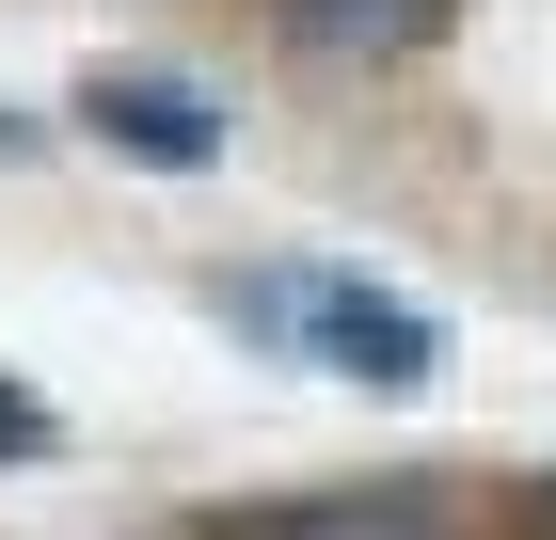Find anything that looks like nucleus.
Returning <instances> with one entry per match:
<instances>
[{"label":"nucleus","mask_w":556,"mask_h":540,"mask_svg":"<svg viewBox=\"0 0 556 540\" xmlns=\"http://www.w3.org/2000/svg\"><path fill=\"white\" fill-rule=\"evenodd\" d=\"M223 318L255 334V350L334 366V381H429V366H445V318L397 302V287H366V271H239Z\"/></svg>","instance_id":"1"},{"label":"nucleus","mask_w":556,"mask_h":540,"mask_svg":"<svg viewBox=\"0 0 556 540\" xmlns=\"http://www.w3.org/2000/svg\"><path fill=\"white\" fill-rule=\"evenodd\" d=\"M80 127L96 143H128V160H160V175H191V160H223V112L175 64H96V96H80Z\"/></svg>","instance_id":"2"},{"label":"nucleus","mask_w":556,"mask_h":540,"mask_svg":"<svg viewBox=\"0 0 556 540\" xmlns=\"http://www.w3.org/2000/svg\"><path fill=\"white\" fill-rule=\"evenodd\" d=\"M270 33L302 64H397V48L445 33V0H270Z\"/></svg>","instance_id":"3"},{"label":"nucleus","mask_w":556,"mask_h":540,"mask_svg":"<svg viewBox=\"0 0 556 540\" xmlns=\"http://www.w3.org/2000/svg\"><path fill=\"white\" fill-rule=\"evenodd\" d=\"M223 540H429V477H397V493H318V508H270V525H223Z\"/></svg>","instance_id":"4"},{"label":"nucleus","mask_w":556,"mask_h":540,"mask_svg":"<svg viewBox=\"0 0 556 540\" xmlns=\"http://www.w3.org/2000/svg\"><path fill=\"white\" fill-rule=\"evenodd\" d=\"M16 445H33V398H0V461H16Z\"/></svg>","instance_id":"5"},{"label":"nucleus","mask_w":556,"mask_h":540,"mask_svg":"<svg viewBox=\"0 0 556 540\" xmlns=\"http://www.w3.org/2000/svg\"><path fill=\"white\" fill-rule=\"evenodd\" d=\"M0 160H33V112H0Z\"/></svg>","instance_id":"6"},{"label":"nucleus","mask_w":556,"mask_h":540,"mask_svg":"<svg viewBox=\"0 0 556 540\" xmlns=\"http://www.w3.org/2000/svg\"><path fill=\"white\" fill-rule=\"evenodd\" d=\"M525 540H556V477H541V508H525Z\"/></svg>","instance_id":"7"}]
</instances>
